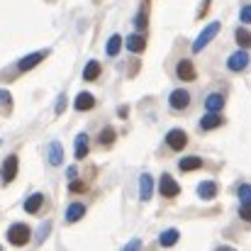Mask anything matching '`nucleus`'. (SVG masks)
Masks as SVG:
<instances>
[{
  "instance_id": "obj_1",
  "label": "nucleus",
  "mask_w": 251,
  "mask_h": 251,
  "mask_svg": "<svg viewBox=\"0 0 251 251\" xmlns=\"http://www.w3.org/2000/svg\"><path fill=\"white\" fill-rule=\"evenodd\" d=\"M220 27H222L220 22H210V25H207V27H205L200 34H198V39L193 42V51H195V54H198V51H202V49H205V47H207V44H210V42L217 37Z\"/></svg>"
},
{
  "instance_id": "obj_2",
  "label": "nucleus",
  "mask_w": 251,
  "mask_h": 251,
  "mask_svg": "<svg viewBox=\"0 0 251 251\" xmlns=\"http://www.w3.org/2000/svg\"><path fill=\"white\" fill-rule=\"evenodd\" d=\"M29 237H32V232H29L27 225H12L7 229V242L15 244V247H25L29 242Z\"/></svg>"
},
{
  "instance_id": "obj_3",
  "label": "nucleus",
  "mask_w": 251,
  "mask_h": 251,
  "mask_svg": "<svg viewBox=\"0 0 251 251\" xmlns=\"http://www.w3.org/2000/svg\"><path fill=\"white\" fill-rule=\"evenodd\" d=\"M166 144L173 151H183L185 144H188V134H185L183 129H171L166 134Z\"/></svg>"
},
{
  "instance_id": "obj_4",
  "label": "nucleus",
  "mask_w": 251,
  "mask_h": 251,
  "mask_svg": "<svg viewBox=\"0 0 251 251\" xmlns=\"http://www.w3.org/2000/svg\"><path fill=\"white\" fill-rule=\"evenodd\" d=\"M249 54L247 51H237V54H229V59H227V69L229 71H244L247 66H249Z\"/></svg>"
},
{
  "instance_id": "obj_5",
  "label": "nucleus",
  "mask_w": 251,
  "mask_h": 251,
  "mask_svg": "<svg viewBox=\"0 0 251 251\" xmlns=\"http://www.w3.org/2000/svg\"><path fill=\"white\" fill-rule=\"evenodd\" d=\"M47 54L49 51H34V54H27L25 59H20V64H17V69L25 74V71H29V69H34L39 61H44L47 59Z\"/></svg>"
},
{
  "instance_id": "obj_6",
  "label": "nucleus",
  "mask_w": 251,
  "mask_h": 251,
  "mask_svg": "<svg viewBox=\"0 0 251 251\" xmlns=\"http://www.w3.org/2000/svg\"><path fill=\"white\" fill-rule=\"evenodd\" d=\"M168 102H171V107H173V110H185V107H188V102H190V93H188V90H183V88H178V90H173V93H171Z\"/></svg>"
},
{
  "instance_id": "obj_7",
  "label": "nucleus",
  "mask_w": 251,
  "mask_h": 251,
  "mask_svg": "<svg viewBox=\"0 0 251 251\" xmlns=\"http://www.w3.org/2000/svg\"><path fill=\"white\" fill-rule=\"evenodd\" d=\"M151 193H154V178L149 173H142V178H139V198L147 202V200H151Z\"/></svg>"
},
{
  "instance_id": "obj_8",
  "label": "nucleus",
  "mask_w": 251,
  "mask_h": 251,
  "mask_svg": "<svg viewBox=\"0 0 251 251\" xmlns=\"http://www.w3.org/2000/svg\"><path fill=\"white\" fill-rule=\"evenodd\" d=\"M0 171H2V183H12L17 176V156H7Z\"/></svg>"
},
{
  "instance_id": "obj_9",
  "label": "nucleus",
  "mask_w": 251,
  "mask_h": 251,
  "mask_svg": "<svg viewBox=\"0 0 251 251\" xmlns=\"http://www.w3.org/2000/svg\"><path fill=\"white\" fill-rule=\"evenodd\" d=\"M125 44H127V49H129L132 54H142V51L147 49V37H144V34H129Z\"/></svg>"
},
{
  "instance_id": "obj_10",
  "label": "nucleus",
  "mask_w": 251,
  "mask_h": 251,
  "mask_svg": "<svg viewBox=\"0 0 251 251\" xmlns=\"http://www.w3.org/2000/svg\"><path fill=\"white\" fill-rule=\"evenodd\" d=\"M225 125V117L220 115V112H207L202 120H200V127L205 129V132H210V129H215V127H222Z\"/></svg>"
},
{
  "instance_id": "obj_11",
  "label": "nucleus",
  "mask_w": 251,
  "mask_h": 251,
  "mask_svg": "<svg viewBox=\"0 0 251 251\" xmlns=\"http://www.w3.org/2000/svg\"><path fill=\"white\" fill-rule=\"evenodd\" d=\"M178 193H180V185H178L168 173L161 176V195H164V198H176Z\"/></svg>"
},
{
  "instance_id": "obj_12",
  "label": "nucleus",
  "mask_w": 251,
  "mask_h": 251,
  "mask_svg": "<svg viewBox=\"0 0 251 251\" xmlns=\"http://www.w3.org/2000/svg\"><path fill=\"white\" fill-rule=\"evenodd\" d=\"M176 74H178V78H180V81H195V66H193L188 59L178 61V69H176Z\"/></svg>"
},
{
  "instance_id": "obj_13",
  "label": "nucleus",
  "mask_w": 251,
  "mask_h": 251,
  "mask_svg": "<svg viewBox=\"0 0 251 251\" xmlns=\"http://www.w3.org/2000/svg\"><path fill=\"white\" fill-rule=\"evenodd\" d=\"M93 105H95V98H93L90 93H78V95H76V100H74V107H76L78 112L93 110Z\"/></svg>"
},
{
  "instance_id": "obj_14",
  "label": "nucleus",
  "mask_w": 251,
  "mask_h": 251,
  "mask_svg": "<svg viewBox=\"0 0 251 251\" xmlns=\"http://www.w3.org/2000/svg\"><path fill=\"white\" fill-rule=\"evenodd\" d=\"M222 107H225V98L220 93H212V95L205 98V110L207 112H220Z\"/></svg>"
},
{
  "instance_id": "obj_15",
  "label": "nucleus",
  "mask_w": 251,
  "mask_h": 251,
  "mask_svg": "<svg viewBox=\"0 0 251 251\" xmlns=\"http://www.w3.org/2000/svg\"><path fill=\"white\" fill-rule=\"evenodd\" d=\"M198 195H200L202 200H212V198L217 195V185H215L212 180H202V183L198 185Z\"/></svg>"
},
{
  "instance_id": "obj_16",
  "label": "nucleus",
  "mask_w": 251,
  "mask_h": 251,
  "mask_svg": "<svg viewBox=\"0 0 251 251\" xmlns=\"http://www.w3.org/2000/svg\"><path fill=\"white\" fill-rule=\"evenodd\" d=\"M44 205V195L42 193H34V195H29L27 200H25V210L29 212V215H34V212H39V207Z\"/></svg>"
},
{
  "instance_id": "obj_17",
  "label": "nucleus",
  "mask_w": 251,
  "mask_h": 251,
  "mask_svg": "<svg viewBox=\"0 0 251 251\" xmlns=\"http://www.w3.org/2000/svg\"><path fill=\"white\" fill-rule=\"evenodd\" d=\"M202 166V159L200 156H185V159H180V164H178V168L180 171H198V168Z\"/></svg>"
},
{
  "instance_id": "obj_18",
  "label": "nucleus",
  "mask_w": 251,
  "mask_h": 251,
  "mask_svg": "<svg viewBox=\"0 0 251 251\" xmlns=\"http://www.w3.org/2000/svg\"><path fill=\"white\" fill-rule=\"evenodd\" d=\"M61 161H64V149H61L59 142H54V144L49 147V164H51V166H59Z\"/></svg>"
},
{
  "instance_id": "obj_19",
  "label": "nucleus",
  "mask_w": 251,
  "mask_h": 251,
  "mask_svg": "<svg viewBox=\"0 0 251 251\" xmlns=\"http://www.w3.org/2000/svg\"><path fill=\"white\" fill-rule=\"evenodd\" d=\"M178 229H166V232H161V237H159V244L161 247H166V249H171L176 242H178Z\"/></svg>"
},
{
  "instance_id": "obj_20",
  "label": "nucleus",
  "mask_w": 251,
  "mask_h": 251,
  "mask_svg": "<svg viewBox=\"0 0 251 251\" xmlns=\"http://www.w3.org/2000/svg\"><path fill=\"white\" fill-rule=\"evenodd\" d=\"M83 215H85V205H81V202H74V205L69 207V212H66V222H78Z\"/></svg>"
},
{
  "instance_id": "obj_21",
  "label": "nucleus",
  "mask_w": 251,
  "mask_h": 251,
  "mask_svg": "<svg viewBox=\"0 0 251 251\" xmlns=\"http://www.w3.org/2000/svg\"><path fill=\"white\" fill-rule=\"evenodd\" d=\"M234 39H237V44H239L242 49H249L251 47V32L247 27H239V29L234 32Z\"/></svg>"
},
{
  "instance_id": "obj_22",
  "label": "nucleus",
  "mask_w": 251,
  "mask_h": 251,
  "mask_svg": "<svg viewBox=\"0 0 251 251\" xmlns=\"http://www.w3.org/2000/svg\"><path fill=\"white\" fill-rule=\"evenodd\" d=\"M100 76V64L98 61H88L83 69V81H95Z\"/></svg>"
},
{
  "instance_id": "obj_23",
  "label": "nucleus",
  "mask_w": 251,
  "mask_h": 251,
  "mask_svg": "<svg viewBox=\"0 0 251 251\" xmlns=\"http://www.w3.org/2000/svg\"><path fill=\"white\" fill-rule=\"evenodd\" d=\"M88 156V134H78L76 137V159H85Z\"/></svg>"
},
{
  "instance_id": "obj_24",
  "label": "nucleus",
  "mask_w": 251,
  "mask_h": 251,
  "mask_svg": "<svg viewBox=\"0 0 251 251\" xmlns=\"http://www.w3.org/2000/svg\"><path fill=\"white\" fill-rule=\"evenodd\" d=\"M120 47H122V37H120V34H112V37L107 39V47H105V51H107L110 56H117Z\"/></svg>"
},
{
  "instance_id": "obj_25",
  "label": "nucleus",
  "mask_w": 251,
  "mask_h": 251,
  "mask_svg": "<svg viewBox=\"0 0 251 251\" xmlns=\"http://www.w3.org/2000/svg\"><path fill=\"white\" fill-rule=\"evenodd\" d=\"M112 142H115V129H112V127H105V129L100 132V144L110 147Z\"/></svg>"
},
{
  "instance_id": "obj_26",
  "label": "nucleus",
  "mask_w": 251,
  "mask_h": 251,
  "mask_svg": "<svg viewBox=\"0 0 251 251\" xmlns=\"http://www.w3.org/2000/svg\"><path fill=\"white\" fill-rule=\"evenodd\" d=\"M239 217H242L244 222H251V202H242V207H239Z\"/></svg>"
},
{
  "instance_id": "obj_27",
  "label": "nucleus",
  "mask_w": 251,
  "mask_h": 251,
  "mask_svg": "<svg viewBox=\"0 0 251 251\" xmlns=\"http://www.w3.org/2000/svg\"><path fill=\"white\" fill-rule=\"evenodd\" d=\"M0 105H2V110H5V112L10 110V105H12V98H10V93H7V90H0Z\"/></svg>"
},
{
  "instance_id": "obj_28",
  "label": "nucleus",
  "mask_w": 251,
  "mask_h": 251,
  "mask_svg": "<svg viewBox=\"0 0 251 251\" xmlns=\"http://www.w3.org/2000/svg\"><path fill=\"white\" fill-rule=\"evenodd\" d=\"M239 198H242V202H251V185L249 183H244V185L239 188Z\"/></svg>"
},
{
  "instance_id": "obj_29",
  "label": "nucleus",
  "mask_w": 251,
  "mask_h": 251,
  "mask_svg": "<svg viewBox=\"0 0 251 251\" xmlns=\"http://www.w3.org/2000/svg\"><path fill=\"white\" fill-rule=\"evenodd\" d=\"M71 193H85V183L83 180H71Z\"/></svg>"
},
{
  "instance_id": "obj_30",
  "label": "nucleus",
  "mask_w": 251,
  "mask_h": 251,
  "mask_svg": "<svg viewBox=\"0 0 251 251\" xmlns=\"http://www.w3.org/2000/svg\"><path fill=\"white\" fill-rule=\"evenodd\" d=\"M239 17H242V22H247V25H249L251 22V5H244V7H242Z\"/></svg>"
},
{
  "instance_id": "obj_31",
  "label": "nucleus",
  "mask_w": 251,
  "mask_h": 251,
  "mask_svg": "<svg viewBox=\"0 0 251 251\" xmlns=\"http://www.w3.org/2000/svg\"><path fill=\"white\" fill-rule=\"evenodd\" d=\"M134 25H137L139 29H144V27H147V12H144V10H142V12L137 15V20H134Z\"/></svg>"
},
{
  "instance_id": "obj_32",
  "label": "nucleus",
  "mask_w": 251,
  "mask_h": 251,
  "mask_svg": "<svg viewBox=\"0 0 251 251\" xmlns=\"http://www.w3.org/2000/svg\"><path fill=\"white\" fill-rule=\"evenodd\" d=\"M139 249H142V242H139V239H132V242L125 247V251H139Z\"/></svg>"
},
{
  "instance_id": "obj_33",
  "label": "nucleus",
  "mask_w": 251,
  "mask_h": 251,
  "mask_svg": "<svg viewBox=\"0 0 251 251\" xmlns=\"http://www.w3.org/2000/svg\"><path fill=\"white\" fill-rule=\"evenodd\" d=\"M64 107H66V98L61 95V98H59V102H56V112L61 115V112H64Z\"/></svg>"
},
{
  "instance_id": "obj_34",
  "label": "nucleus",
  "mask_w": 251,
  "mask_h": 251,
  "mask_svg": "<svg viewBox=\"0 0 251 251\" xmlns=\"http://www.w3.org/2000/svg\"><path fill=\"white\" fill-rule=\"evenodd\" d=\"M210 2H212V0H202V7H200V17L205 15V10H207V5H210Z\"/></svg>"
},
{
  "instance_id": "obj_35",
  "label": "nucleus",
  "mask_w": 251,
  "mask_h": 251,
  "mask_svg": "<svg viewBox=\"0 0 251 251\" xmlns=\"http://www.w3.org/2000/svg\"><path fill=\"white\" fill-rule=\"evenodd\" d=\"M217 251H234V249H229V247H220Z\"/></svg>"
},
{
  "instance_id": "obj_36",
  "label": "nucleus",
  "mask_w": 251,
  "mask_h": 251,
  "mask_svg": "<svg viewBox=\"0 0 251 251\" xmlns=\"http://www.w3.org/2000/svg\"><path fill=\"white\" fill-rule=\"evenodd\" d=\"M0 251H2V249H0Z\"/></svg>"
}]
</instances>
